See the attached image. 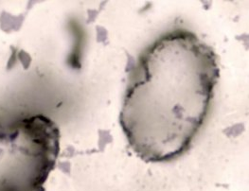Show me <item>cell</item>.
I'll return each instance as SVG.
<instances>
[{
    "label": "cell",
    "mask_w": 249,
    "mask_h": 191,
    "mask_svg": "<svg viewBox=\"0 0 249 191\" xmlns=\"http://www.w3.org/2000/svg\"><path fill=\"white\" fill-rule=\"evenodd\" d=\"M220 78L213 48L185 29L157 38L129 73L120 122L131 149L145 162L186 154L211 109Z\"/></svg>",
    "instance_id": "cell-1"
},
{
    "label": "cell",
    "mask_w": 249,
    "mask_h": 191,
    "mask_svg": "<svg viewBox=\"0 0 249 191\" xmlns=\"http://www.w3.org/2000/svg\"><path fill=\"white\" fill-rule=\"evenodd\" d=\"M59 151V129L46 116L0 122V191H45Z\"/></svg>",
    "instance_id": "cell-2"
}]
</instances>
